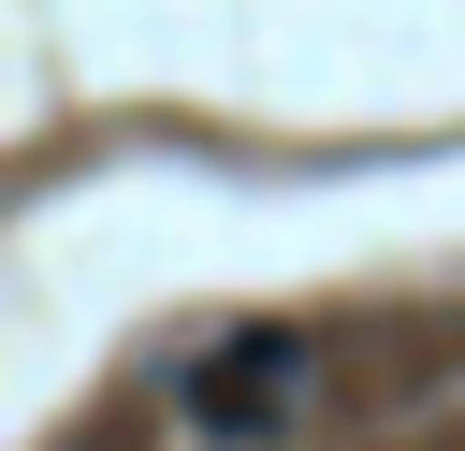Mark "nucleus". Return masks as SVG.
<instances>
[{"mask_svg": "<svg viewBox=\"0 0 465 451\" xmlns=\"http://www.w3.org/2000/svg\"><path fill=\"white\" fill-rule=\"evenodd\" d=\"M291 378H305V349L262 320V335H232V349L189 364V407H203L218 436H276V422H291Z\"/></svg>", "mask_w": 465, "mask_h": 451, "instance_id": "nucleus-1", "label": "nucleus"}]
</instances>
